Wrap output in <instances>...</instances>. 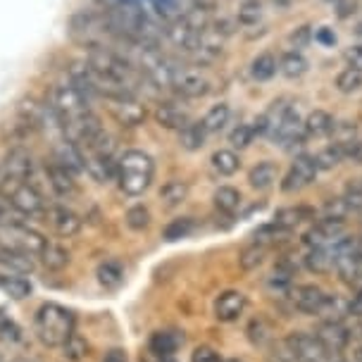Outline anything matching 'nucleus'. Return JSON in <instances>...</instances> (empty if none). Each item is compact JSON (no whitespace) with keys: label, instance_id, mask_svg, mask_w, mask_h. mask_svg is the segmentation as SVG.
<instances>
[{"label":"nucleus","instance_id":"16","mask_svg":"<svg viewBox=\"0 0 362 362\" xmlns=\"http://www.w3.org/2000/svg\"><path fill=\"white\" fill-rule=\"evenodd\" d=\"M315 336L327 353H339L351 344V329L344 322H322Z\"/></svg>","mask_w":362,"mask_h":362},{"label":"nucleus","instance_id":"55","mask_svg":"<svg viewBox=\"0 0 362 362\" xmlns=\"http://www.w3.org/2000/svg\"><path fill=\"white\" fill-rule=\"evenodd\" d=\"M103 362H129V355L124 348H110V351L103 355Z\"/></svg>","mask_w":362,"mask_h":362},{"label":"nucleus","instance_id":"25","mask_svg":"<svg viewBox=\"0 0 362 362\" xmlns=\"http://www.w3.org/2000/svg\"><path fill=\"white\" fill-rule=\"evenodd\" d=\"M322 317V322H344L348 315H353L351 310V300H346L344 296H329L327 293V300L325 305H322V310L317 313Z\"/></svg>","mask_w":362,"mask_h":362},{"label":"nucleus","instance_id":"10","mask_svg":"<svg viewBox=\"0 0 362 362\" xmlns=\"http://www.w3.org/2000/svg\"><path fill=\"white\" fill-rule=\"evenodd\" d=\"M172 90H177L181 98H200L210 90V79L200 69H184L177 67Z\"/></svg>","mask_w":362,"mask_h":362},{"label":"nucleus","instance_id":"1","mask_svg":"<svg viewBox=\"0 0 362 362\" xmlns=\"http://www.w3.org/2000/svg\"><path fill=\"white\" fill-rule=\"evenodd\" d=\"M34 332L43 346L62 348L64 341L74 334V315L57 303H45L34 317Z\"/></svg>","mask_w":362,"mask_h":362},{"label":"nucleus","instance_id":"56","mask_svg":"<svg viewBox=\"0 0 362 362\" xmlns=\"http://www.w3.org/2000/svg\"><path fill=\"white\" fill-rule=\"evenodd\" d=\"M351 310L355 317H362V291H358V296L351 300Z\"/></svg>","mask_w":362,"mask_h":362},{"label":"nucleus","instance_id":"19","mask_svg":"<svg viewBox=\"0 0 362 362\" xmlns=\"http://www.w3.org/2000/svg\"><path fill=\"white\" fill-rule=\"evenodd\" d=\"M245 310V296L241 291H224L215 300V317L219 322H236Z\"/></svg>","mask_w":362,"mask_h":362},{"label":"nucleus","instance_id":"57","mask_svg":"<svg viewBox=\"0 0 362 362\" xmlns=\"http://www.w3.org/2000/svg\"><path fill=\"white\" fill-rule=\"evenodd\" d=\"M8 184H10V177H8V172H5V167L0 165V191H5Z\"/></svg>","mask_w":362,"mask_h":362},{"label":"nucleus","instance_id":"33","mask_svg":"<svg viewBox=\"0 0 362 362\" xmlns=\"http://www.w3.org/2000/svg\"><path fill=\"white\" fill-rule=\"evenodd\" d=\"M210 165H212V170L219 174V177H231V174L238 172L241 160H238V155L234 151H226V148H222V151L212 153Z\"/></svg>","mask_w":362,"mask_h":362},{"label":"nucleus","instance_id":"21","mask_svg":"<svg viewBox=\"0 0 362 362\" xmlns=\"http://www.w3.org/2000/svg\"><path fill=\"white\" fill-rule=\"evenodd\" d=\"M181 346H184V336L179 332H170V329L155 332L148 341V351H151V355H158V358H174V353Z\"/></svg>","mask_w":362,"mask_h":362},{"label":"nucleus","instance_id":"2","mask_svg":"<svg viewBox=\"0 0 362 362\" xmlns=\"http://www.w3.org/2000/svg\"><path fill=\"white\" fill-rule=\"evenodd\" d=\"M153 177H155V163L148 153L127 151L119 158L117 181H119V189L127 196H141L144 191H148V186L153 184Z\"/></svg>","mask_w":362,"mask_h":362},{"label":"nucleus","instance_id":"63","mask_svg":"<svg viewBox=\"0 0 362 362\" xmlns=\"http://www.w3.org/2000/svg\"><path fill=\"white\" fill-rule=\"evenodd\" d=\"M360 238H362V234H360Z\"/></svg>","mask_w":362,"mask_h":362},{"label":"nucleus","instance_id":"13","mask_svg":"<svg viewBox=\"0 0 362 362\" xmlns=\"http://www.w3.org/2000/svg\"><path fill=\"white\" fill-rule=\"evenodd\" d=\"M3 167H5V172H8L10 181H31V184H34L36 165L27 148H22V146L10 148V153L5 155Z\"/></svg>","mask_w":362,"mask_h":362},{"label":"nucleus","instance_id":"45","mask_svg":"<svg viewBox=\"0 0 362 362\" xmlns=\"http://www.w3.org/2000/svg\"><path fill=\"white\" fill-rule=\"evenodd\" d=\"M255 129H253V122H243V124H238L234 132L229 134V144L231 148H238V151H243V148H248L250 144L255 141Z\"/></svg>","mask_w":362,"mask_h":362},{"label":"nucleus","instance_id":"4","mask_svg":"<svg viewBox=\"0 0 362 362\" xmlns=\"http://www.w3.org/2000/svg\"><path fill=\"white\" fill-rule=\"evenodd\" d=\"M41 231L31 229L29 224H0V250H15V253H27L38 257L45 245Z\"/></svg>","mask_w":362,"mask_h":362},{"label":"nucleus","instance_id":"18","mask_svg":"<svg viewBox=\"0 0 362 362\" xmlns=\"http://www.w3.org/2000/svg\"><path fill=\"white\" fill-rule=\"evenodd\" d=\"M155 122H158L163 129H174V132H181L186 124L191 122V115L186 107H181L179 103L174 100H165L155 107Z\"/></svg>","mask_w":362,"mask_h":362},{"label":"nucleus","instance_id":"54","mask_svg":"<svg viewBox=\"0 0 362 362\" xmlns=\"http://www.w3.org/2000/svg\"><path fill=\"white\" fill-rule=\"evenodd\" d=\"M346 60H348V67L362 69V45H351V48L346 50Z\"/></svg>","mask_w":362,"mask_h":362},{"label":"nucleus","instance_id":"28","mask_svg":"<svg viewBox=\"0 0 362 362\" xmlns=\"http://www.w3.org/2000/svg\"><path fill=\"white\" fill-rule=\"evenodd\" d=\"M186 198H189V184L181 179H170L163 189H160V200H163V205L170 210L179 208Z\"/></svg>","mask_w":362,"mask_h":362},{"label":"nucleus","instance_id":"49","mask_svg":"<svg viewBox=\"0 0 362 362\" xmlns=\"http://www.w3.org/2000/svg\"><path fill=\"white\" fill-rule=\"evenodd\" d=\"M313 41V29L308 27V24H303V27L298 29H293L288 34V43L293 45L296 50H300V48H305V45Z\"/></svg>","mask_w":362,"mask_h":362},{"label":"nucleus","instance_id":"50","mask_svg":"<svg viewBox=\"0 0 362 362\" xmlns=\"http://www.w3.org/2000/svg\"><path fill=\"white\" fill-rule=\"evenodd\" d=\"M191 362H224V360L219 358V353L215 351V348L198 346L196 351L191 353Z\"/></svg>","mask_w":362,"mask_h":362},{"label":"nucleus","instance_id":"58","mask_svg":"<svg viewBox=\"0 0 362 362\" xmlns=\"http://www.w3.org/2000/svg\"><path fill=\"white\" fill-rule=\"evenodd\" d=\"M146 362H177L174 358H158V355H153L151 360H146Z\"/></svg>","mask_w":362,"mask_h":362},{"label":"nucleus","instance_id":"7","mask_svg":"<svg viewBox=\"0 0 362 362\" xmlns=\"http://www.w3.org/2000/svg\"><path fill=\"white\" fill-rule=\"evenodd\" d=\"M317 172H320V167H317L315 158H310V155H298V158L293 160V165L288 167L286 177H284V181H281V191L284 193H296V191L308 189V186L315 181Z\"/></svg>","mask_w":362,"mask_h":362},{"label":"nucleus","instance_id":"20","mask_svg":"<svg viewBox=\"0 0 362 362\" xmlns=\"http://www.w3.org/2000/svg\"><path fill=\"white\" fill-rule=\"evenodd\" d=\"M36 269V257L15 250H0V274L27 276Z\"/></svg>","mask_w":362,"mask_h":362},{"label":"nucleus","instance_id":"31","mask_svg":"<svg viewBox=\"0 0 362 362\" xmlns=\"http://www.w3.org/2000/svg\"><path fill=\"white\" fill-rule=\"evenodd\" d=\"M276 72H279V60L274 53H260L250 62V76L255 81H269Z\"/></svg>","mask_w":362,"mask_h":362},{"label":"nucleus","instance_id":"27","mask_svg":"<svg viewBox=\"0 0 362 362\" xmlns=\"http://www.w3.org/2000/svg\"><path fill=\"white\" fill-rule=\"evenodd\" d=\"M276 177H279V170H276V165L272 163V160H262V163H257L253 170L248 174V181L250 186L257 191H267L269 186H274Z\"/></svg>","mask_w":362,"mask_h":362},{"label":"nucleus","instance_id":"53","mask_svg":"<svg viewBox=\"0 0 362 362\" xmlns=\"http://www.w3.org/2000/svg\"><path fill=\"white\" fill-rule=\"evenodd\" d=\"M0 336H3L5 341H17L19 339V329L15 327V322L10 320H0Z\"/></svg>","mask_w":362,"mask_h":362},{"label":"nucleus","instance_id":"44","mask_svg":"<svg viewBox=\"0 0 362 362\" xmlns=\"http://www.w3.org/2000/svg\"><path fill=\"white\" fill-rule=\"evenodd\" d=\"M124 222L132 231H146L151 226V210L146 205H134V208L127 210Z\"/></svg>","mask_w":362,"mask_h":362},{"label":"nucleus","instance_id":"17","mask_svg":"<svg viewBox=\"0 0 362 362\" xmlns=\"http://www.w3.org/2000/svg\"><path fill=\"white\" fill-rule=\"evenodd\" d=\"M327 300V293L315 284H303V286L291 288V303L296 305V310L305 315H317L322 310Z\"/></svg>","mask_w":362,"mask_h":362},{"label":"nucleus","instance_id":"38","mask_svg":"<svg viewBox=\"0 0 362 362\" xmlns=\"http://www.w3.org/2000/svg\"><path fill=\"white\" fill-rule=\"evenodd\" d=\"M193 231H196V219L193 217H177L165 226L163 236H165V241L174 243V241H181V238H189Z\"/></svg>","mask_w":362,"mask_h":362},{"label":"nucleus","instance_id":"23","mask_svg":"<svg viewBox=\"0 0 362 362\" xmlns=\"http://www.w3.org/2000/svg\"><path fill=\"white\" fill-rule=\"evenodd\" d=\"M38 257H41L43 267L48 269V272H62L69 262H72V255H69V250L64 248V245L55 243V241H45L41 255H38Z\"/></svg>","mask_w":362,"mask_h":362},{"label":"nucleus","instance_id":"42","mask_svg":"<svg viewBox=\"0 0 362 362\" xmlns=\"http://www.w3.org/2000/svg\"><path fill=\"white\" fill-rule=\"evenodd\" d=\"M336 88H339L341 93H358L362 88V69L358 67L341 69L339 76H336Z\"/></svg>","mask_w":362,"mask_h":362},{"label":"nucleus","instance_id":"3","mask_svg":"<svg viewBox=\"0 0 362 362\" xmlns=\"http://www.w3.org/2000/svg\"><path fill=\"white\" fill-rule=\"evenodd\" d=\"M50 105H53L57 117H60V122H62V134H64V127L72 124V122H76L79 117H83L86 112H90V98H86V95H83L72 81L57 83V86L53 88Z\"/></svg>","mask_w":362,"mask_h":362},{"label":"nucleus","instance_id":"34","mask_svg":"<svg viewBox=\"0 0 362 362\" xmlns=\"http://www.w3.org/2000/svg\"><path fill=\"white\" fill-rule=\"evenodd\" d=\"M212 203H215V208L222 212V215H234L238 210V205H241V193H238L234 186H219L215 191V196H212Z\"/></svg>","mask_w":362,"mask_h":362},{"label":"nucleus","instance_id":"46","mask_svg":"<svg viewBox=\"0 0 362 362\" xmlns=\"http://www.w3.org/2000/svg\"><path fill=\"white\" fill-rule=\"evenodd\" d=\"M0 224H27V217L12 205L8 193L3 191H0Z\"/></svg>","mask_w":362,"mask_h":362},{"label":"nucleus","instance_id":"22","mask_svg":"<svg viewBox=\"0 0 362 362\" xmlns=\"http://www.w3.org/2000/svg\"><path fill=\"white\" fill-rule=\"evenodd\" d=\"M336 260H339V250L336 245L329 248H310V253L305 255V267L315 274H327V272L336 269Z\"/></svg>","mask_w":362,"mask_h":362},{"label":"nucleus","instance_id":"59","mask_svg":"<svg viewBox=\"0 0 362 362\" xmlns=\"http://www.w3.org/2000/svg\"><path fill=\"white\" fill-rule=\"evenodd\" d=\"M12 362H31V360H27V358H17V360H12Z\"/></svg>","mask_w":362,"mask_h":362},{"label":"nucleus","instance_id":"26","mask_svg":"<svg viewBox=\"0 0 362 362\" xmlns=\"http://www.w3.org/2000/svg\"><path fill=\"white\" fill-rule=\"evenodd\" d=\"M208 132H205L203 122H189L184 129L179 132V146L184 148V151H200V148L205 146V141H208Z\"/></svg>","mask_w":362,"mask_h":362},{"label":"nucleus","instance_id":"39","mask_svg":"<svg viewBox=\"0 0 362 362\" xmlns=\"http://www.w3.org/2000/svg\"><path fill=\"white\" fill-rule=\"evenodd\" d=\"M248 339L253 346H267L269 341L274 339V327H272V322L264 320V317H255V320H250Z\"/></svg>","mask_w":362,"mask_h":362},{"label":"nucleus","instance_id":"29","mask_svg":"<svg viewBox=\"0 0 362 362\" xmlns=\"http://www.w3.org/2000/svg\"><path fill=\"white\" fill-rule=\"evenodd\" d=\"M95 274H98V284L107 291H117L124 284V267L117 260H105Z\"/></svg>","mask_w":362,"mask_h":362},{"label":"nucleus","instance_id":"47","mask_svg":"<svg viewBox=\"0 0 362 362\" xmlns=\"http://www.w3.org/2000/svg\"><path fill=\"white\" fill-rule=\"evenodd\" d=\"M351 208L346 205L344 198H332L327 200L325 210H322V219H332V222H346V217L351 215Z\"/></svg>","mask_w":362,"mask_h":362},{"label":"nucleus","instance_id":"62","mask_svg":"<svg viewBox=\"0 0 362 362\" xmlns=\"http://www.w3.org/2000/svg\"><path fill=\"white\" fill-rule=\"evenodd\" d=\"M0 362H3V358H0Z\"/></svg>","mask_w":362,"mask_h":362},{"label":"nucleus","instance_id":"8","mask_svg":"<svg viewBox=\"0 0 362 362\" xmlns=\"http://www.w3.org/2000/svg\"><path fill=\"white\" fill-rule=\"evenodd\" d=\"M293 112V105H291L288 100H274L272 105L264 110V112L253 122V129H255V134L257 136H264V139H272L274 141L276 139V134H279V129L281 124L286 122L288 115Z\"/></svg>","mask_w":362,"mask_h":362},{"label":"nucleus","instance_id":"12","mask_svg":"<svg viewBox=\"0 0 362 362\" xmlns=\"http://www.w3.org/2000/svg\"><path fill=\"white\" fill-rule=\"evenodd\" d=\"M45 179H48L50 189L57 198H72L79 193V184H76V174L72 170H67L64 165H60L57 160H50L45 163Z\"/></svg>","mask_w":362,"mask_h":362},{"label":"nucleus","instance_id":"60","mask_svg":"<svg viewBox=\"0 0 362 362\" xmlns=\"http://www.w3.org/2000/svg\"><path fill=\"white\" fill-rule=\"evenodd\" d=\"M327 3H339V0H327Z\"/></svg>","mask_w":362,"mask_h":362},{"label":"nucleus","instance_id":"11","mask_svg":"<svg viewBox=\"0 0 362 362\" xmlns=\"http://www.w3.org/2000/svg\"><path fill=\"white\" fill-rule=\"evenodd\" d=\"M346 238V224L344 222H332V219H320L315 226H310L303 236L310 248H329V245H336Z\"/></svg>","mask_w":362,"mask_h":362},{"label":"nucleus","instance_id":"30","mask_svg":"<svg viewBox=\"0 0 362 362\" xmlns=\"http://www.w3.org/2000/svg\"><path fill=\"white\" fill-rule=\"evenodd\" d=\"M0 288L5 296H10L12 300H24L31 296V281L27 276L17 274H0Z\"/></svg>","mask_w":362,"mask_h":362},{"label":"nucleus","instance_id":"5","mask_svg":"<svg viewBox=\"0 0 362 362\" xmlns=\"http://www.w3.org/2000/svg\"><path fill=\"white\" fill-rule=\"evenodd\" d=\"M3 193H8L12 205H15V208L27 219L45 217V212H48V205H45L43 193L38 191L36 184H31V181H10Z\"/></svg>","mask_w":362,"mask_h":362},{"label":"nucleus","instance_id":"6","mask_svg":"<svg viewBox=\"0 0 362 362\" xmlns=\"http://www.w3.org/2000/svg\"><path fill=\"white\" fill-rule=\"evenodd\" d=\"M107 110L122 127H139L148 117L146 103L136 98V93H122L107 98Z\"/></svg>","mask_w":362,"mask_h":362},{"label":"nucleus","instance_id":"48","mask_svg":"<svg viewBox=\"0 0 362 362\" xmlns=\"http://www.w3.org/2000/svg\"><path fill=\"white\" fill-rule=\"evenodd\" d=\"M341 198L346 200V205L351 210H362V179L351 181V184L346 186V191Z\"/></svg>","mask_w":362,"mask_h":362},{"label":"nucleus","instance_id":"40","mask_svg":"<svg viewBox=\"0 0 362 362\" xmlns=\"http://www.w3.org/2000/svg\"><path fill=\"white\" fill-rule=\"evenodd\" d=\"M262 19V3L260 0H243L238 5V12H236V22L241 27L250 29V27H257Z\"/></svg>","mask_w":362,"mask_h":362},{"label":"nucleus","instance_id":"37","mask_svg":"<svg viewBox=\"0 0 362 362\" xmlns=\"http://www.w3.org/2000/svg\"><path fill=\"white\" fill-rule=\"evenodd\" d=\"M267 250H269V245L257 243V241L245 245V248L241 250V255H238V264H241V269H245V272L257 269L264 262V257H267Z\"/></svg>","mask_w":362,"mask_h":362},{"label":"nucleus","instance_id":"41","mask_svg":"<svg viewBox=\"0 0 362 362\" xmlns=\"http://www.w3.org/2000/svg\"><path fill=\"white\" fill-rule=\"evenodd\" d=\"M344 160H348V153H346V148H341V146H327V148H322L320 153L315 155V163L320 170H334V167H339Z\"/></svg>","mask_w":362,"mask_h":362},{"label":"nucleus","instance_id":"35","mask_svg":"<svg viewBox=\"0 0 362 362\" xmlns=\"http://www.w3.org/2000/svg\"><path fill=\"white\" fill-rule=\"evenodd\" d=\"M229 117H231V107L226 105V103H219V105H212L208 110V115H205L200 122H203V127L208 134H219L226 124H229Z\"/></svg>","mask_w":362,"mask_h":362},{"label":"nucleus","instance_id":"52","mask_svg":"<svg viewBox=\"0 0 362 362\" xmlns=\"http://www.w3.org/2000/svg\"><path fill=\"white\" fill-rule=\"evenodd\" d=\"M117 5H132V8H139L148 12V15H158V5H155V0H115Z\"/></svg>","mask_w":362,"mask_h":362},{"label":"nucleus","instance_id":"51","mask_svg":"<svg viewBox=\"0 0 362 362\" xmlns=\"http://www.w3.org/2000/svg\"><path fill=\"white\" fill-rule=\"evenodd\" d=\"M313 38L320 45H325V48H332V45H336V34H334V29H329V27H320L313 34Z\"/></svg>","mask_w":362,"mask_h":362},{"label":"nucleus","instance_id":"61","mask_svg":"<svg viewBox=\"0 0 362 362\" xmlns=\"http://www.w3.org/2000/svg\"><path fill=\"white\" fill-rule=\"evenodd\" d=\"M226 362H238V360H226Z\"/></svg>","mask_w":362,"mask_h":362},{"label":"nucleus","instance_id":"15","mask_svg":"<svg viewBox=\"0 0 362 362\" xmlns=\"http://www.w3.org/2000/svg\"><path fill=\"white\" fill-rule=\"evenodd\" d=\"M45 217H48L45 222H50V226L64 238H72L81 231V217L67 205H50Z\"/></svg>","mask_w":362,"mask_h":362},{"label":"nucleus","instance_id":"32","mask_svg":"<svg viewBox=\"0 0 362 362\" xmlns=\"http://www.w3.org/2000/svg\"><path fill=\"white\" fill-rule=\"evenodd\" d=\"M334 124H336V119L327 112V110H315V112H310L308 119L303 122L308 136H329Z\"/></svg>","mask_w":362,"mask_h":362},{"label":"nucleus","instance_id":"43","mask_svg":"<svg viewBox=\"0 0 362 362\" xmlns=\"http://www.w3.org/2000/svg\"><path fill=\"white\" fill-rule=\"evenodd\" d=\"M62 355H64V360H69V362H81L83 358L88 355V344H86V339H83L81 334H72L67 341L62 344Z\"/></svg>","mask_w":362,"mask_h":362},{"label":"nucleus","instance_id":"9","mask_svg":"<svg viewBox=\"0 0 362 362\" xmlns=\"http://www.w3.org/2000/svg\"><path fill=\"white\" fill-rule=\"evenodd\" d=\"M286 346L293 353L296 362H325L327 351L317 341V336H310L305 332H293L286 336Z\"/></svg>","mask_w":362,"mask_h":362},{"label":"nucleus","instance_id":"24","mask_svg":"<svg viewBox=\"0 0 362 362\" xmlns=\"http://www.w3.org/2000/svg\"><path fill=\"white\" fill-rule=\"evenodd\" d=\"M315 212L305 208V205H291V208H281L279 212L274 215V224L276 229H281V231H291V229H296L298 224H303L305 219L313 217Z\"/></svg>","mask_w":362,"mask_h":362},{"label":"nucleus","instance_id":"36","mask_svg":"<svg viewBox=\"0 0 362 362\" xmlns=\"http://www.w3.org/2000/svg\"><path fill=\"white\" fill-rule=\"evenodd\" d=\"M279 72L286 76V79H298V76L308 72V60L298 53V50H288V53H284L279 60Z\"/></svg>","mask_w":362,"mask_h":362},{"label":"nucleus","instance_id":"14","mask_svg":"<svg viewBox=\"0 0 362 362\" xmlns=\"http://www.w3.org/2000/svg\"><path fill=\"white\" fill-rule=\"evenodd\" d=\"M203 31L193 27V24L186 17H179V19H174L170 27L165 29V34H167V38H170L174 45H177L179 50H184V53H196L200 34H203Z\"/></svg>","mask_w":362,"mask_h":362}]
</instances>
